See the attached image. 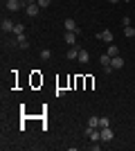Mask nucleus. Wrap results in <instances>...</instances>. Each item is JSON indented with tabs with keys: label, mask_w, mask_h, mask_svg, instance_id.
I'll list each match as a JSON object with an SVG mask.
<instances>
[{
	"label": "nucleus",
	"mask_w": 135,
	"mask_h": 151,
	"mask_svg": "<svg viewBox=\"0 0 135 151\" xmlns=\"http://www.w3.org/2000/svg\"><path fill=\"white\" fill-rule=\"evenodd\" d=\"M90 149H92V151H99V149H101V145H97V142H92V145H90Z\"/></svg>",
	"instance_id": "5701e85b"
},
{
	"label": "nucleus",
	"mask_w": 135,
	"mask_h": 151,
	"mask_svg": "<svg viewBox=\"0 0 135 151\" xmlns=\"http://www.w3.org/2000/svg\"><path fill=\"white\" fill-rule=\"evenodd\" d=\"M99 131H101V142H110V140H113V129H110V126H104Z\"/></svg>",
	"instance_id": "423d86ee"
},
{
	"label": "nucleus",
	"mask_w": 135,
	"mask_h": 151,
	"mask_svg": "<svg viewBox=\"0 0 135 151\" xmlns=\"http://www.w3.org/2000/svg\"><path fill=\"white\" fill-rule=\"evenodd\" d=\"M39 9H41L39 2H36V5H27L25 7V14H27V16H39Z\"/></svg>",
	"instance_id": "9b49d317"
},
{
	"label": "nucleus",
	"mask_w": 135,
	"mask_h": 151,
	"mask_svg": "<svg viewBox=\"0 0 135 151\" xmlns=\"http://www.w3.org/2000/svg\"><path fill=\"white\" fill-rule=\"evenodd\" d=\"M79 50H81V47H77V45H70V50L65 52V57L70 59V61H74V59L79 57Z\"/></svg>",
	"instance_id": "1a4fd4ad"
},
{
	"label": "nucleus",
	"mask_w": 135,
	"mask_h": 151,
	"mask_svg": "<svg viewBox=\"0 0 135 151\" xmlns=\"http://www.w3.org/2000/svg\"><path fill=\"white\" fill-rule=\"evenodd\" d=\"M65 32H77L79 34V25L74 18H65Z\"/></svg>",
	"instance_id": "0eeeda50"
},
{
	"label": "nucleus",
	"mask_w": 135,
	"mask_h": 151,
	"mask_svg": "<svg viewBox=\"0 0 135 151\" xmlns=\"http://www.w3.org/2000/svg\"><path fill=\"white\" fill-rule=\"evenodd\" d=\"M20 2H23V5H25V0H20Z\"/></svg>",
	"instance_id": "a878e982"
},
{
	"label": "nucleus",
	"mask_w": 135,
	"mask_h": 151,
	"mask_svg": "<svg viewBox=\"0 0 135 151\" xmlns=\"http://www.w3.org/2000/svg\"><path fill=\"white\" fill-rule=\"evenodd\" d=\"M86 135H88L92 142H101V131H99V129H92V126H88V129H86Z\"/></svg>",
	"instance_id": "f03ea898"
},
{
	"label": "nucleus",
	"mask_w": 135,
	"mask_h": 151,
	"mask_svg": "<svg viewBox=\"0 0 135 151\" xmlns=\"http://www.w3.org/2000/svg\"><path fill=\"white\" fill-rule=\"evenodd\" d=\"M99 63H101L104 72H113V59H110L108 54H101V57H99Z\"/></svg>",
	"instance_id": "f257e3e1"
},
{
	"label": "nucleus",
	"mask_w": 135,
	"mask_h": 151,
	"mask_svg": "<svg viewBox=\"0 0 135 151\" xmlns=\"http://www.w3.org/2000/svg\"><path fill=\"white\" fill-rule=\"evenodd\" d=\"M124 36L133 38V36H135V29H133V27H131V25H129V27H124Z\"/></svg>",
	"instance_id": "a211bd4d"
},
{
	"label": "nucleus",
	"mask_w": 135,
	"mask_h": 151,
	"mask_svg": "<svg viewBox=\"0 0 135 151\" xmlns=\"http://www.w3.org/2000/svg\"><path fill=\"white\" fill-rule=\"evenodd\" d=\"M41 59H43V61H50V59H52V50H47V47L41 50Z\"/></svg>",
	"instance_id": "f3484780"
},
{
	"label": "nucleus",
	"mask_w": 135,
	"mask_h": 151,
	"mask_svg": "<svg viewBox=\"0 0 135 151\" xmlns=\"http://www.w3.org/2000/svg\"><path fill=\"white\" fill-rule=\"evenodd\" d=\"M14 27H16V23H14L11 18H2V23H0V29H2V34H9V32H14Z\"/></svg>",
	"instance_id": "7ed1b4c3"
},
{
	"label": "nucleus",
	"mask_w": 135,
	"mask_h": 151,
	"mask_svg": "<svg viewBox=\"0 0 135 151\" xmlns=\"http://www.w3.org/2000/svg\"><path fill=\"white\" fill-rule=\"evenodd\" d=\"M54 95H56V97H63L65 90H63V88H56V90H54Z\"/></svg>",
	"instance_id": "4be33fe9"
},
{
	"label": "nucleus",
	"mask_w": 135,
	"mask_h": 151,
	"mask_svg": "<svg viewBox=\"0 0 135 151\" xmlns=\"http://www.w3.org/2000/svg\"><path fill=\"white\" fill-rule=\"evenodd\" d=\"M124 68V59L117 54V57H113V70H122Z\"/></svg>",
	"instance_id": "f8f14e48"
},
{
	"label": "nucleus",
	"mask_w": 135,
	"mask_h": 151,
	"mask_svg": "<svg viewBox=\"0 0 135 151\" xmlns=\"http://www.w3.org/2000/svg\"><path fill=\"white\" fill-rule=\"evenodd\" d=\"M50 2H52V0H39V7L45 9V7H50Z\"/></svg>",
	"instance_id": "aec40b11"
},
{
	"label": "nucleus",
	"mask_w": 135,
	"mask_h": 151,
	"mask_svg": "<svg viewBox=\"0 0 135 151\" xmlns=\"http://www.w3.org/2000/svg\"><path fill=\"white\" fill-rule=\"evenodd\" d=\"M14 36H23L25 34V25H20V23H16V27H14V32H11Z\"/></svg>",
	"instance_id": "2eb2a0df"
},
{
	"label": "nucleus",
	"mask_w": 135,
	"mask_h": 151,
	"mask_svg": "<svg viewBox=\"0 0 135 151\" xmlns=\"http://www.w3.org/2000/svg\"><path fill=\"white\" fill-rule=\"evenodd\" d=\"M122 25H124V27L131 25V18H129V16H122Z\"/></svg>",
	"instance_id": "412c9836"
},
{
	"label": "nucleus",
	"mask_w": 135,
	"mask_h": 151,
	"mask_svg": "<svg viewBox=\"0 0 135 151\" xmlns=\"http://www.w3.org/2000/svg\"><path fill=\"white\" fill-rule=\"evenodd\" d=\"M88 126H92V129H99V117H97V115L88 117Z\"/></svg>",
	"instance_id": "dca6fc26"
},
{
	"label": "nucleus",
	"mask_w": 135,
	"mask_h": 151,
	"mask_svg": "<svg viewBox=\"0 0 135 151\" xmlns=\"http://www.w3.org/2000/svg\"><path fill=\"white\" fill-rule=\"evenodd\" d=\"M104 126H110V120H108V117H99V129H104Z\"/></svg>",
	"instance_id": "6ab92c4d"
},
{
	"label": "nucleus",
	"mask_w": 135,
	"mask_h": 151,
	"mask_svg": "<svg viewBox=\"0 0 135 151\" xmlns=\"http://www.w3.org/2000/svg\"><path fill=\"white\" fill-rule=\"evenodd\" d=\"M106 54H108L110 59H113V57H117V54H119V47H117L115 43H110V45H108V50H106Z\"/></svg>",
	"instance_id": "4468645a"
},
{
	"label": "nucleus",
	"mask_w": 135,
	"mask_h": 151,
	"mask_svg": "<svg viewBox=\"0 0 135 151\" xmlns=\"http://www.w3.org/2000/svg\"><path fill=\"white\" fill-rule=\"evenodd\" d=\"M122 2H131V0H122Z\"/></svg>",
	"instance_id": "393cba45"
},
{
	"label": "nucleus",
	"mask_w": 135,
	"mask_h": 151,
	"mask_svg": "<svg viewBox=\"0 0 135 151\" xmlns=\"http://www.w3.org/2000/svg\"><path fill=\"white\" fill-rule=\"evenodd\" d=\"M5 7L9 9V12H18V9H23L25 5H23L20 0H7V2H5Z\"/></svg>",
	"instance_id": "39448f33"
},
{
	"label": "nucleus",
	"mask_w": 135,
	"mask_h": 151,
	"mask_svg": "<svg viewBox=\"0 0 135 151\" xmlns=\"http://www.w3.org/2000/svg\"><path fill=\"white\" fill-rule=\"evenodd\" d=\"M110 2H113V5H115V2H122V0H110Z\"/></svg>",
	"instance_id": "b1692460"
},
{
	"label": "nucleus",
	"mask_w": 135,
	"mask_h": 151,
	"mask_svg": "<svg viewBox=\"0 0 135 151\" xmlns=\"http://www.w3.org/2000/svg\"><path fill=\"white\" fill-rule=\"evenodd\" d=\"M77 61H79V63H84V65H86V63L90 61V54H88L86 50H79V57H77Z\"/></svg>",
	"instance_id": "ddd939ff"
},
{
	"label": "nucleus",
	"mask_w": 135,
	"mask_h": 151,
	"mask_svg": "<svg viewBox=\"0 0 135 151\" xmlns=\"http://www.w3.org/2000/svg\"><path fill=\"white\" fill-rule=\"evenodd\" d=\"M97 38H99V41H104V43H113V32L110 29H101L99 32V34H97Z\"/></svg>",
	"instance_id": "20e7f679"
},
{
	"label": "nucleus",
	"mask_w": 135,
	"mask_h": 151,
	"mask_svg": "<svg viewBox=\"0 0 135 151\" xmlns=\"http://www.w3.org/2000/svg\"><path fill=\"white\" fill-rule=\"evenodd\" d=\"M63 38H65V43H68V45H77V32H65Z\"/></svg>",
	"instance_id": "6e6552de"
},
{
	"label": "nucleus",
	"mask_w": 135,
	"mask_h": 151,
	"mask_svg": "<svg viewBox=\"0 0 135 151\" xmlns=\"http://www.w3.org/2000/svg\"><path fill=\"white\" fill-rule=\"evenodd\" d=\"M16 43H18L20 50H29V41L25 38V34H23V36H16Z\"/></svg>",
	"instance_id": "9d476101"
}]
</instances>
